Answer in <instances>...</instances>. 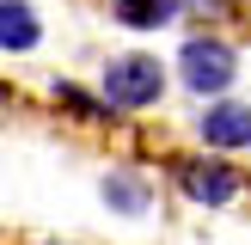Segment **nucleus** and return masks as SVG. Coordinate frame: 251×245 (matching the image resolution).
Returning <instances> with one entry per match:
<instances>
[{
	"mask_svg": "<svg viewBox=\"0 0 251 245\" xmlns=\"http://www.w3.org/2000/svg\"><path fill=\"white\" fill-rule=\"evenodd\" d=\"M98 86H104L110 110H147L159 92H166V68H159L153 55H110Z\"/></svg>",
	"mask_w": 251,
	"mask_h": 245,
	"instance_id": "nucleus-1",
	"label": "nucleus"
},
{
	"mask_svg": "<svg viewBox=\"0 0 251 245\" xmlns=\"http://www.w3.org/2000/svg\"><path fill=\"white\" fill-rule=\"evenodd\" d=\"M178 68H184V86L190 92H202V98H215V92H227L233 86V49L221 43V37H190L184 43V55H178Z\"/></svg>",
	"mask_w": 251,
	"mask_h": 245,
	"instance_id": "nucleus-2",
	"label": "nucleus"
},
{
	"mask_svg": "<svg viewBox=\"0 0 251 245\" xmlns=\"http://www.w3.org/2000/svg\"><path fill=\"white\" fill-rule=\"evenodd\" d=\"M172 178H178V190L190 196V202H202V208H221V202L239 196V172L221 166V159H178Z\"/></svg>",
	"mask_w": 251,
	"mask_h": 245,
	"instance_id": "nucleus-3",
	"label": "nucleus"
},
{
	"mask_svg": "<svg viewBox=\"0 0 251 245\" xmlns=\"http://www.w3.org/2000/svg\"><path fill=\"white\" fill-rule=\"evenodd\" d=\"M196 129L208 147H251V104H208Z\"/></svg>",
	"mask_w": 251,
	"mask_h": 245,
	"instance_id": "nucleus-4",
	"label": "nucleus"
},
{
	"mask_svg": "<svg viewBox=\"0 0 251 245\" xmlns=\"http://www.w3.org/2000/svg\"><path fill=\"white\" fill-rule=\"evenodd\" d=\"M0 43H6V55L37 43V12L25 6V0H6V6H0Z\"/></svg>",
	"mask_w": 251,
	"mask_h": 245,
	"instance_id": "nucleus-5",
	"label": "nucleus"
},
{
	"mask_svg": "<svg viewBox=\"0 0 251 245\" xmlns=\"http://www.w3.org/2000/svg\"><path fill=\"white\" fill-rule=\"evenodd\" d=\"M117 6L123 24H135V31H153V24H166L172 12H178V0H110Z\"/></svg>",
	"mask_w": 251,
	"mask_h": 245,
	"instance_id": "nucleus-6",
	"label": "nucleus"
},
{
	"mask_svg": "<svg viewBox=\"0 0 251 245\" xmlns=\"http://www.w3.org/2000/svg\"><path fill=\"white\" fill-rule=\"evenodd\" d=\"M104 202H117L123 215H141V208H147V184L129 178V172H110V178H104Z\"/></svg>",
	"mask_w": 251,
	"mask_h": 245,
	"instance_id": "nucleus-7",
	"label": "nucleus"
},
{
	"mask_svg": "<svg viewBox=\"0 0 251 245\" xmlns=\"http://www.w3.org/2000/svg\"><path fill=\"white\" fill-rule=\"evenodd\" d=\"M55 98H61V104L74 110V117H86V122H104V117H110V104H98V98H86L80 86H68V80H55Z\"/></svg>",
	"mask_w": 251,
	"mask_h": 245,
	"instance_id": "nucleus-8",
	"label": "nucleus"
},
{
	"mask_svg": "<svg viewBox=\"0 0 251 245\" xmlns=\"http://www.w3.org/2000/svg\"><path fill=\"white\" fill-rule=\"evenodd\" d=\"M178 6H190V12H215V19H227V0H178Z\"/></svg>",
	"mask_w": 251,
	"mask_h": 245,
	"instance_id": "nucleus-9",
	"label": "nucleus"
}]
</instances>
